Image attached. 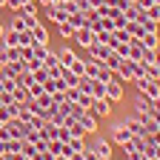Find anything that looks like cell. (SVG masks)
<instances>
[{
  "instance_id": "6da1fadb",
  "label": "cell",
  "mask_w": 160,
  "mask_h": 160,
  "mask_svg": "<svg viewBox=\"0 0 160 160\" xmlns=\"http://www.w3.org/2000/svg\"><path fill=\"white\" fill-rule=\"evenodd\" d=\"M6 132H9V137L12 140H26L29 137V132H32V126L26 123V120H20V117H12V120H6Z\"/></svg>"
},
{
  "instance_id": "d6a6232c",
  "label": "cell",
  "mask_w": 160,
  "mask_h": 160,
  "mask_svg": "<svg viewBox=\"0 0 160 160\" xmlns=\"http://www.w3.org/2000/svg\"><path fill=\"white\" fill-rule=\"evenodd\" d=\"M26 3H29V0H6V6H9L12 12H14V9H23Z\"/></svg>"
},
{
  "instance_id": "f546056e",
  "label": "cell",
  "mask_w": 160,
  "mask_h": 160,
  "mask_svg": "<svg viewBox=\"0 0 160 160\" xmlns=\"http://www.w3.org/2000/svg\"><path fill=\"white\" fill-rule=\"evenodd\" d=\"M32 74H34L37 83H46V80H49V69H46V66H40V69H37V72H32Z\"/></svg>"
},
{
  "instance_id": "4dcf8cb0",
  "label": "cell",
  "mask_w": 160,
  "mask_h": 160,
  "mask_svg": "<svg viewBox=\"0 0 160 160\" xmlns=\"http://www.w3.org/2000/svg\"><path fill=\"white\" fill-rule=\"evenodd\" d=\"M26 89H29V97H40V94H43V83H37V80L32 86H26Z\"/></svg>"
},
{
  "instance_id": "44dd1931",
  "label": "cell",
  "mask_w": 160,
  "mask_h": 160,
  "mask_svg": "<svg viewBox=\"0 0 160 160\" xmlns=\"http://www.w3.org/2000/svg\"><path fill=\"white\" fill-rule=\"evenodd\" d=\"M60 80H63L66 86H77V83H80V74H74L72 69H63V74H60Z\"/></svg>"
},
{
  "instance_id": "d4e9b609",
  "label": "cell",
  "mask_w": 160,
  "mask_h": 160,
  "mask_svg": "<svg viewBox=\"0 0 160 160\" xmlns=\"http://www.w3.org/2000/svg\"><path fill=\"white\" fill-rule=\"evenodd\" d=\"M57 32H60V37H74V26L69 23V20H63V23H57Z\"/></svg>"
},
{
  "instance_id": "7c38bea8",
  "label": "cell",
  "mask_w": 160,
  "mask_h": 160,
  "mask_svg": "<svg viewBox=\"0 0 160 160\" xmlns=\"http://www.w3.org/2000/svg\"><path fill=\"white\" fill-rule=\"evenodd\" d=\"M92 149L97 152V157H112V143H109V140H106V137H97Z\"/></svg>"
},
{
  "instance_id": "83f0119b",
  "label": "cell",
  "mask_w": 160,
  "mask_h": 160,
  "mask_svg": "<svg viewBox=\"0 0 160 160\" xmlns=\"http://www.w3.org/2000/svg\"><path fill=\"white\" fill-rule=\"evenodd\" d=\"M120 60H123V57H120V54H114V52H112V54H109V57H106V63H103V66H106V69H112V72H114V69H117V66H120Z\"/></svg>"
},
{
  "instance_id": "4fadbf2b",
  "label": "cell",
  "mask_w": 160,
  "mask_h": 160,
  "mask_svg": "<svg viewBox=\"0 0 160 160\" xmlns=\"http://www.w3.org/2000/svg\"><path fill=\"white\" fill-rule=\"evenodd\" d=\"M57 60H60V66H63V69H72V63L77 60V54H74L72 49H60V52H57Z\"/></svg>"
},
{
  "instance_id": "ab89813d",
  "label": "cell",
  "mask_w": 160,
  "mask_h": 160,
  "mask_svg": "<svg viewBox=\"0 0 160 160\" xmlns=\"http://www.w3.org/2000/svg\"><path fill=\"white\" fill-rule=\"evenodd\" d=\"M100 160H112V157H100Z\"/></svg>"
},
{
  "instance_id": "5b68a950",
  "label": "cell",
  "mask_w": 160,
  "mask_h": 160,
  "mask_svg": "<svg viewBox=\"0 0 160 160\" xmlns=\"http://www.w3.org/2000/svg\"><path fill=\"white\" fill-rule=\"evenodd\" d=\"M112 100H106V97H97V100H92V106H89V112L100 120V117H109V112H112Z\"/></svg>"
},
{
  "instance_id": "8992f818",
  "label": "cell",
  "mask_w": 160,
  "mask_h": 160,
  "mask_svg": "<svg viewBox=\"0 0 160 160\" xmlns=\"http://www.w3.org/2000/svg\"><path fill=\"white\" fill-rule=\"evenodd\" d=\"M23 72H26V63H23V60H14V63H3V69H0V74H3V77H9V80H17Z\"/></svg>"
},
{
  "instance_id": "cb8c5ba5",
  "label": "cell",
  "mask_w": 160,
  "mask_h": 160,
  "mask_svg": "<svg viewBox=\"0 0 160 160\" xmlns=\"http://www.w3.org/2000/svg\"><path fill=\"white\" fill-rule=\"evenodd\" d=\"M94 100L97 97H106V83H100V80H92V92H89Z\"/></svg>"
},
{
  "instance_id": "b9f144b4",
  "label": "cell",
  "mask_w": 160,
  "mask_h": 160,
  "mask_svg": "<svg viewBox=\"0 0 160 160\" xmlns=\"http://www.w3.org/2000/svg\"><path fill=\"white\" fill-rule=\"evenodd\" d=\"M37 3H40V0H37Z\"/></svg>"
},
{
  "instance_id": "30bf717a",
  "label": "cell",
  "mask_w": 160,
  "mask_h": 160,
  "mask_svg": "<svg viewBox=\"0 0 160 160\" xmlns=\"http://www.w3.org/2000/svg\"><path fill=\"white\" fill-rule=\"evenodd\" d=\"M43 14L52 20L54 26H57V23H63V20H69V14L63 12V6H60V3H54V6H43Z\"/></svg>"
},
{
  "instance_id": "277c9868",
  "label": "cell",
  "mask_w": 160,
  "mask_h": 160,
  "mask_svg": "<svg viewBox=\"0 0 160 160\" xmlns=\"http://www.w3.org/2000/svg\"><path fill=\"white\" fill-rule=\"evenodd\" d=\"M112 140H114L117 146H123V149H132V134H129L126 123H114V129H112Z\"/></svg>"
},
{
  "instance_id": "60d3db41",
  "label": "cell",
  "mask_w": 160,
  "mask_h": 160,
  "mask_svg": "<svg viewBox=\"0 0 160 160\" xmlns=\"http://www.w3.org/2000/svg\"><path fill=\"white\" fill-rule=\"evenodd\" d=\"M0 69H3V60H0Z\"/></svg>"
},
{
  "instance_id": "74e56055",
  "label": "cell",
  "mask_w": 160,
  "mask_h": 160,
  "mask_svg": "<svg viewBox=\"0 0 160 160\" xmlns=\"http://www.w3.org/2000/svg\"><path fill=\"white\" fill-rule=\"evenodd\" d=\"M54 160H72V157H54Z\"/></svg>"
},
{
  "instance_id": "836d02e7",
  "label": "cell",
  "mask_w": 160,
  "mask_h": 160,
  "mask_svg": "<svg viewBox=\"0 0 160 160\" xmlns=\"http://www.w3.org/2000/svg\"><path fill=\"white\" fill-rule=\"evenodd\" d=\"M72 72H74V74H80V77L86 74V72H83V60H80V57H77L74 63H72Z\"/></svg>"
},
{
  "instance_id": "5bb4252c",
  "label": "cell",
  "mask_w": 160,
  "mask_h": 160,
  "mask_svg": "<svg viewBox=\"0 0 160 160\" xmlns=\"http://www.w3.org/2000/svg\"><path fill=\"white\" fill-rule=\"evenodd\" d=\"M63 89H66V83H63V80H57V77H49L46 83H43V92L46 94H57V92H63Z\"/></svg>"
},
{
  "instance_id": "4316f807",
  "label": "cell",
  "mask_w": 160,
  "mask_h": 160,
  "mask_svg": "<svg viewBox=\"0 0 160 160\" xmlns=\"http://www.w3.org/2000/svg\"><path fill=\"white\" fill-rule=\"evenodd\" d=\"M12 97L17 100V103H26V100H29V89H26V86H14Z\"/></svg>"
},
{
  "instance_id": "2e32d148",
  "label": "cell",
  "mask_w": 160,
  "mask_h": 160,
  "mask_svg": "<svg viewBox=\"0 0 160 160\" xmlns=\"http://www.w3.org/2000/svg\"><path fill=\"white\" fill-rule=\"evenodd\" d=\"M32 43H49V32H46L43 23H37V26L32 29Z\"/></svg>"
},
{
  "instance_id": "ba28073f",
  "label": "cell",
  "mask_w": 160,
  "mask_h": 160,
  "mask_svg": "<svg viewBox=\"0 0 160 160\" xmlns=\"http://www.w3.org/2000/svg\"><path fill=\"white\" fill-rule=\"evenodd\" d=\"M106 100H112V103H120V100H123V83H120L117 77L106 83Z\"/></svg>"
},
{
  "instance_id": "9a60e30c",
  "label": "cell",
  "mask_w": 160,
  "mask_h": 160,
  "mask_svg": "<svg viewBox=\"0 0 160 160\" xmlns=\"http://www.w3.org/2000/svg\"><path fill=\"white\" fill-rule=\"evenodd\" d=\"M57 129H60L57 123H52V120H46V123H43V129H40L37 134H40V137H46V140H57Z\"/></svg>"
},
{
  "instance_id": "7402d4cb",
  "label": "cell",
  "mask_w": 160,
  "mask_h": 160,
  "mask_svg": "<svg viewBox=\"0 0 160 160\" xmlns=\"http://www.w3.org/2000/svg\"><path fill=\"white\" fill-rule=\"evenodd\" d=\"M26 29V23H23V17H20L17 12L12 14V20H9V32H23Z\"/></svg>"
},
{
  "instance_id": "8d00e7d4",
  "label": "cell",
  "mask_w": 160,
  "mask_h": 160,
  "mask_svg": "<svg viewBox=\"0 0 160 160\" xmlns=\"http://www.w3.org/2000/svg\"><path fill=\"white\" fill-rule=\"evenodd\" d=\"M154 123H157V126H160V114H154Z\"/></svg>"
},
{
  "instance_id": "ac0fdd59",
  "label": "cell",
  "mask_w": 160,
  "mask_h": 160,
  "mask_svg": "<svg viewBox=\"0 0 160 160\" xmlns=\"http://www.w3.org/2000/svg\"><path fill=\"white\" fill-rule=\"evenodd\" d=\"M80 126H83V132H97V117L92 112H83V117H80Z\"/></svg>"
},
{
  "instance_id": "f1b7e54d",
  "label": "cell",
  "mask_w": 160,
  "mask_h": 160,
  "mask_svg": "<svg viewBox=\"0 0 160 160\" xmlns=\"http://www.w3.org/2000/svg\"><path fill=\"white\" fill-rule=\"evenodd\" d=\"M69 23H72L74 29H80V26H86V20H83V12H74V14H69Z\"/></svg>"
},
{
  "instance_id": "e0dca14e",
  "label": "cell",
  "mask_w": 160,
  "mask_h": 160,
  "mask_svg": "<svg viewBox=\"0 0 160 160\" xmlns=\"http://www.w3.org/2000/svg\"><path fill=\"white\" fill-rule=\"evenodd\" d=\"M157 43H160V37H157V32H146L143 37H140V46H143V49H157Z\"/></svg>"
},
{
  "instance_id": "7a4b0ae2",
  "label": "cell",
  "mask_w": 160,
  "mask_h": 160,
  "mask_svg": "<svg viewBox=\"0 0 160 160\" xmlns=\"http://www.w3.org/2000/svg\"><path fill=\"white\" fill-rule=\"evenodd\" d=\"M134 86L140 89L143 97H160V80H152V77H137Z\"/></svg>"
},
{
  "instance_id": "9c48e42d",
  "label": "cell",
  "mask_w": 160,
  "mask_h": 160,
  "mask_svg": "<svg viewBox=\"0 0 160 160\" xmlns=\"http://www.w3.org/2000/svg\"><path fill=\"white\" fill-rule=\"evenodd\" d=\"M123 123H126V129H129V134H132V137H149V129L140 123L134 114H132V117H126Z\"/></svg>"
},
{
  "instance_id": "e575fe53",
  "label": "cell",
  "mask_w": 160,
  "mask_h": 160,
  "mask_svg": "<svg viewBox=\"0 0 160 160\" xmlns=\"http://www.w3.org/2000/svg\"><path fill=\"white\" fill-rule=\"evenodd\" d=\"M54 3H60V0H40V6H54Z\"/></svg>"
},
{
  "instance_id": "ffe728a7",
  "label": "cell",
  "mask_w": 160,
  "mask_h": 160,
  "mask_svg": "<svg viewBox=\"0 0 160 160\" xmlns=\"http://www.w3.org/2000/svg\"><path fill=\"white\" fill-rule=\"evenodd\" d=\"M117 74L112 72V69H106V66H100L97 69V74H94V80H100V83H109V80H114Z\"/></svg>"
},
{
  "instance_id": "d6986e66",
  "label": "cell",
  "mask_w": 160,
  "mask_h": 160,
  "mask_svg": "<svg viewBox=\"0 0 160 160\" xmlns=\"http://www.w3.org/2000/svg\"><path fill=\"white\" fill-rule=\"evenodd\" d=\"M126 32H129V37H132V40H140V37L146 34V29L140 26L137 20H129V23H126Z\"/></svg>"
},
{
  "instance_id": "484cf974",
  "label": "cell",
  "mask_w": 160,
  "mask_h": 160,
  "mask_svg": "<svg viewBox=\"0 0 160 160\" xmlns=\"http://www.w3.org/2000/svg\"><path fill=\"white\" fill-rule=\"evenodd\" d=\"M66 146H69L72 152H83V137H80V134H72V137L66 140Z\"/></svg>"
},
{
  "instance_id": "52a82bcc",
  "label": "cell",
  "mask_w": 160,
  "mask_h": 160,
  "mask_svg": "<svg viewBox=\"0 0 160 160\" xmlns=\"http://www.w3.org/2000/svg\"><path fill=\"white\" fill-rule=\"evenodd\" d=\"M74 40H77V46H83V49H89L94 40H97V34L89 29V26H80L77 32H74Z\"/></svg>"
},
{
  "instance_id": "3957f363",
  "label": "cell",
  "mask_w": 160,
  "mask_h": 160,
  "mask_svg": "<svg viewBox=\"0 0 160 160\" xmlns=\"http://www.w3.org/2000/svg\"><path fill=\"white\" fill-rule=\"evenodd\" d=\"M134 66H137V60H120V66L114 69L120 83H132L134 80Z\"/></svg>"
},
{
  "instance_id": "1f68e13d",
  "label": "cell",
  "mask_w": 160,
  "mask_h": 160,
  "mask_svg": "<svg viewBox=\"0 0 160 160\" xmlns=\"http://www.w3.org/2000/svg\"><path fill=\"white\" fill-rule=\"evenodd\" d=\"M80 157H83V160H100L97 152H94V149H86V146H83V152H80Z\"/></svg>"
},
{
  "instance_id": "603a6c76",
  "label": "cell",
  "mask_w": 160,
  "mask_h": 160,
  "mask_svg": "<svg viewBox=\"0 0 160 160\" xmlns=\"http://www.w3.org/2000/svg\"><path fill=\"white\" fill-rule=\"evenodd\" d=\"M14 37H17V46H32V29L14 32Z\"/></svg>"
},
{
  "instance_id": "8fae6325",
  "label": "cell",
  "mask_w": 160,
  "mask_h": 160,
  "mask_svg": "<svg viewBox=\"0 0 160 160\" xmlns=\"http://www.w3.org/2000/svg\"><path fill=\"white\" fill-rule=\"evenodd\" d=\"M137 23H140V26H143L146 32H157V20H154V17H152V14L146 12V9H143V12H140V14H137Z\"/></svg>"
},
{
  "instance_id": "f35d334b",
  "label": "cell",
  "mask_w": 160,
  "mask_h": 160,
  "mask_svg": "<svg viewBox=\"0 0 160 160\" xmlns=\"http://www.w3.org/2000/svg\"><path fill=\"white\" fill-rule=\"evenodd\" d=\"M0 6H6V0H0Z\"/></svg>"
},
{
  "instance_id": "d590c367",
  "label": "cell",
  "mask_w": 160,
  "mask_h": 160,
  "mask_svg": "<svg viewBox=\"0 0 160 160\" xmlns=\"http://www.w3.org/2000/svg\"><path fill=\"white\" fill-rule=\"evenodd\" d=\"M3 34H6V26H3V23H0V37H3Z\"/></svg>"
}]
</instances>
